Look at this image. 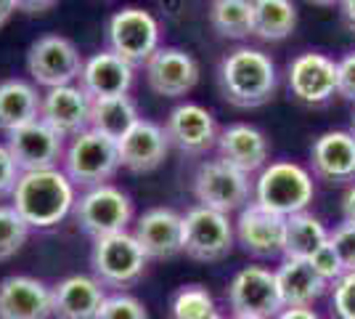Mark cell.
<instances>
[{
    "label": "cell",
    "mask_w": 355,
    "mask_h": 319,
    "mask_svg": "<svg viewBox=\"0 0 355 319\" xmlns=\"http://www.w3.org/2000/svg\"><path fill=\"white\" fill-rule=\"evenodd\" d=\"M313 176L329 183L355 181V136L350 131H326L311 147Z\"/></svg>",
    "instance_id": "obj_21"
},
{
    "label": "cell",
    "mask_w": 355,
    "mask_h": 319,
    "mask_svg": "<svg viewBox=\"0 0 355 319\" xmlns=\"http://www.w3.org/2000/svg\"><path fill=\"white\" fill-rule=\"evenodd\" d=\"M220 314L215 298L202 285H183L170 298V319H209Z\"/></svg>",
    "instance_id": "obj_31"
},
{
    "label": "cell",
    "mask_w": 355,
    "mask_h": 319,
    "mask_svg": "<svg viewBox=\"0 0 355 319\" xmlns=\"http://www.w3.org/2000/svg\"><path fill=\"white\" fill-rule=\"evenodd\" d=\"M218 83L228 104L239 109H257L273 99L279 75L268 54H263L260 48L241 46L223 56Z\"/></svg>",
    "instance_id": "obj_2"
},
{
    "label": "cell",
    "mask_w": 355,
    "mask_h": 319,
    "mask_svg": "<svg viewBox=\"0 0 355 319\" xmlns=\"http://www.w3.org/2000/svg\"><path fill=\"white\" fill-rule=\"evenodd\" d=\"M308 261H311V266L321 274V277H324L329 285H334L342 274H345V269H342V261H340V256H337V250L331 247V243L321 245V247H318V250H315Z\"/></svg>",
    "instance_id": "obj_36"
},
{
    "label": "cell",
    "mask_w": 355,
    "mask_h": 319,
    "mask_svg": "<svg viewBox=\"0 0 355 319\" xmlns=\"http://www.w3.org/2000/svg\"><path fill=\"white\" fill-rule=\"evenodd\" d=\"M83 54L64 35H43L27 51V72L35 85H43L48 91L77 83L83 75Z\"/></svg>",
    "instance_id": "obj_11"
},
{
    "label": "cell",
    "mask_w": 355,
    "mask_h": 319,
    "mask_svg": "<svg viewBox=\"0 0 355 319\" xmlns=\"http://www.w3.org/2000/svg\"><path fill=\"white\" fill-rule=\"evenodd\" d=\"M14 11H16L14 0H0V30L8 24V19L14 16Z\"/></svg>",
    "instance_id": "obj_43"
},
{
    "label": "cell",
    "mask_w": 355,
    "mask_h": 319,
    "mask_svg": "<svg viewBox=\"0 0 355 319\" xmlns=\"http://www.w3.org/2000/svg\"><path fill=\"white\" fill-rule=\"evenodd\" d=\"M159 35V22L138 6H128L106 22V48L130 67H144L157 54Z\"/></svg>",
    "instance_id": "obj_7"
},
{
    "label": "cell",
    "mask_w": 355,
    "mask_h": 319,
    "mask_svg": "<svg viewBox=\"0 0 355 319\" xmlns=\"http://www.w3.org/2000/svg\"><path fill=\"white\" fill-rule=\"evenodd\" d=\"M342 24L355 35V0H340Z\"/></svg>",
    "instance_id": "obj_40"
},
{
    "label": "cell",
    "mask_w": 355,
    "mask_h": 319,
    "mask_svg": "<svg viewBox=\"0 0 355 319\" xmlns=\"http://www.w3.org/2000/svg\"><path fill=\"white\" fill-rule=\"evenodd\" d=\"M342 215H345V221L355 224V186H350L342 197Z\"/></svg>",
    "instance_id": "obj_41"
},
{
    "label": "cell",
    "mask_w": 355,
    "mask_h": 319,
    "mask_svg": "<svg viewBox=\"0 0 355 319\" xmlns=\"http://www.w3.org/2000/svg\"><path fill=\"white\" fill-rule=\"evenodd\" d=\"M231 319H244V317H231Z\"/></svg>",
    "instance_id": "obj_47"
},
{
    "label": "cell",
    "mask_w": 355,
    "mask_h": 319,
    "mask_svg": "<svg viewBox=\"0 0 355 319\" xmlns=\"http://www.w3.org/2000/svg\"><path fill=\"white\" fill-rule=\"evenodd\" d=\"M254 27L252 35L263 43H282L297 27V8L292 0H252Z\"/></svg>",
    "instance_id": "obj_28"
},
{
    "label": "cell",
    "mask_w": 355,
    "mask_h": 319,
    "mask_svg": "<svg viewBox=\"0 0 355 319\" xmlns=\"http://www.w3.org/2000/svg\"><path fill=\"white\" fill-rule=\"evenodd\" d=\"M74 183L59 167L21 173L11 195L14 211L30 229H53L74 211Z\"/></svg>",
    "instance_id": "obj_1"
},
{
    "label": "cell",
    "mask_w": 355,
    "mask_h": 319,
    "mask_svg": "<svg viewBox=\"0 0 355 319\" xmlns=\"http://www.w3.org/2000/svg\"><path fill=\"white\" fill-rule=\"evenodd\" d=\"M252 195V181L247 173L228 165L225 160H205L193 173V197L199 205L220 213L241 211Z\"/></svg>",
    "instance_id": "obj_10"
},
{
    "label": "cell",
    "mask_w": 355,
    "mask_h": 319,
    "mask_svg": "<svg viewBox=\"0 0 355 319\" xmlns=\"http://www.w3.org/2000/svg\"><path fill=\"white\" fill-rule=\"evenodd\" d=\"M350 133L355 136V112H353V128H350Z\"/></svg>",
    "instance_id": "obj_45"
},
{
    "label": "cell",
    "mask_w": 355,
    "mask_h": 319,
    "mask_svg": "<svg viewBox=\"0 0 355 319\" xmlns=\"http://www.w3.org/2000/svg\"><path fill=\"white\" fill-rule=\"evenodd\" d=\"M90 99L80 83L51 88L40 104V120L48 122L64 138H74L90 128Z\"/></svg>",
    "instance_id": "obj_19"
},
{
    "label": "cell",
    "mask_w": 355,
    "mask_h": 319,
    "mask_svg": "<svg viewBox=\"0 0 355 319\" xmlns=\"http://www.w3.org/2000/svg\"><path fill=\"white\" fill-rule=\"evenodd\" d=\"M236 243V229L228 213L196 205L183 215V253L202 263L223 261Z\"/></svg>",
    "instance_id": "obj_8"
},
{
    "label": "cell",
    "mask_w": 355,
    "mask_h": 319,
    "mask_svg": "<svg viewBox=\"0 0 355 319\" xmlns=\"http://www.w3.org/2000/svg\"><path fill=\"white\" fill-rule=\"evenodd\" d=\"M324 243H329V231L326 227L311 215V213H295L286 218L284 227V259H311L313 253L321 247Z\"/></svg>",
    "instance_id": "obj_29"
},
{
    "label": "cell",
    "mask_w": 355,
    "mask_h": 319,
    "mask_svg": "<svg viewBox=\"0 0 355 319\" xmlns=\"http://www.w3.org/2000/svg\"><path fill=\"white\" fill-rule=\"evenodd\" d=\"M315 197L313 176L297 163L279 160L260 170L254 181V202L268 211L279 213L284 218L305 213Z\"/></svg>",
    "instance_id": "obj_3"
},
{
    "label": "cell",
    "mask_w": 355,
    "mask_h": 319,
    "mask_svg": "<svg viewBox=\"0 0 355 319\" xmlns=\"http://www.w3.org/2000/svg\"><path fill=\"white\" fill-rule=\"evenodd\" d=\"M90 266H93V277L104 288L125 293L128 288H133L135 282L144 279L148 259L133 234L122 231V234L101 237L93 243Z\"/></svg>",
    "instance_id": "obj_5"
},
{
    "label": "cell",
    "mask_w": 355,
    "mask_h": 319,
    "mask_svg": "<svg viewBox=\"0 0 355 319\" xmlns=\"http://www.w3.org/2000/svg\"><path fill=\"white\" fill-rule=\"evenodd\" d=\"M133 237L148 261H167L183 253V215L173 208H151L138 215Z\"/></svg>",
    "instance_id": "obj_17"
},
{
    "label": "cell",
    "mask_w": 355,
    "mask_h": 319,
    "mask_svg": "<svg viewBox=\"0 0 355 319\" xmlns=\"http://www.w3.org/2000/svg\"><path fill=\"white\" fill-rule=\"evenodd\" d=\"M144 69L148 88L164 99H180L199 83V61L183 48L159 46Z\"/></svg>",
    "instance_id": "obj_15"
},
{
    "label": "cell",
    "mask_w": 355,
    "mask_h": 319,
    "mask_svg": "<svg viewBox=\"0 0 355 319\" xmlns=\"http://www.w3.org/2000/svg\"><path fill=\"white\" fill-rule=\"evenodd\" d=\"M30 237V227L14 211V205H0V261L14 259Z\"/></svg>",
    "instance_id": "obj_32"
},
{
    "label": "cell",
    "mask_w": 355,
    "mask_h": 319,
    "mask_svg": "<svg viewBox=\"0 0 355 319\" xmlns=\"http://www.w3.org/2000/svg\"><path fill=\"white\" fill-rule=\"evenodd\" d=\"M43 96L37 85L21 77H11L0 83V131L11 133L16 128L35 122L40 117Z\"/></svg>",
    "instance_id": "obj_26"
},
{
    "label": "cell",
    "mask_w": 355,
    "mask_h": 319,
    "mask_svg": "<svg viewBox=\"0 0 355 319\" xmlns=\"http://www.w3.org/2000/svg\"><path fill=\"white\" fill-rule=\"evenodd\" d=\"M98 319H148L144 301H138L130 293H112L106 295Z\"/></svg>",
    "instance_id": "obj_33"
},
{
    "label": "cell",
    "mask_w": 355,
    "mask_h": 319,
    "mask_svg": "<svg viewBox=\"0 0 355 319\" xmlns=\"http://www.w3.org/2000/svg\"><path fill=\"white\" fill-rule=\"evenodd\" d=\"M8 152L14 157L16 167L21 173H32V170H51L59 167V160H64V136L56 133L48 122L40 117L35 122H27L21 128H16L8 133L6 141Z\"/></svg>",
    "instance_id": "obj_12"
},
{
    "label": "cell",
    "mask_w": 355,
    "mask_h": 319,
    "mask_svg": "<svg viewBox=\"0 0 355 319\" xmlns=\"http://www.w3.org/2000/svg\"><path fill=\"white\" fill-rule=\"evenodd\" d=\"M138 120H141V115L130 96H112V99L90 101V128L114 138V141L125 136Z\"/></svg>",
    "instance_id": "obj_27"
},
{
    "label": "cell",
    "mask_w": 355,
    "mask_h": 319,
    "mask_svg": "<svg viewBox=\"0 0 355 319\" xmlns=\"http://www.w3.org/2000/svg\"><path fill=\"white\" fill-rule=\"evenodd\" d=\"M276 282L284 309H311L331 288L305 259H284V263L276 269Z\"/></svg>",
    "instance_id": "obj_25"
},
{
    "label": "cell",
    "mask_w": 355,
    "mask_h": 319,
    "mask_svg": "<svg viewBox=\"0 0 355 319\" xmlns=\"http://www.w3.org/2000/svg\"><path fill=\"white\" fill-rule=\"evenodd\" d=\"M72 213L77 227L88 237L101 240V237L128 231V224L133 221V199L114 183H104V186L85 189L74 202Z\"/></svg>",
    "instance_id": "obj_6"
},
{
    "label": "cell",
    "mask_w": 355,
    "mask_h": 319,
    "mask_svg": "<svg viewBox=\"0 0 355 319\" xmlns=\"http://www.w3.org/2000/svg\"><path fill=\"white\" fill-rule=\"evenodd\" d=\"M61 163H64L67 179L80 189L104 186L117 176V170L122 167L119 165L117 141L93 131V128L69 138Z\"/></svg>",
    "instance_id": "obj_4"
},
{
    "label": "cell",
    "mask_w": 355,
    "mask_h": 319,
    "mask_svg": "<svg viewBox=\"0 0 355 319\" xmlns=\"http://www.w3.org/2000/svg\"><path fill=\"white\" fill-rule=\"evenodd\" d=\"M209 319H223V317H220V314H215V317H209Z\"/></svg>",
    "instance_id": "obj_46"
},
{
    "label": "cell",
    "mask_w": 355,
    "mask_h": 319,
    "mask_svg": "<svg viewBox=\"0 0 355 319\" xmlns=\"http://www.w3.org/2000/svg\"><path fill=\"white\" fill-rule=\"evenodd\" d=\"M329 243L337 250L345 272H355V224L342 221L340 227L329 234Z\"/></svg>",
    "instance_id": "obj_35"
},
{
    "label": "cell",
    "mask_w": 355,
    "mask_h": 319,
    "mask_svg": "<svg viewBox=\"0 0 355 319\" xmlns=\"http://www.w3.org/2000/svg\"><path fill=\"white\" fill-rule=\"evenodd\" d=\"M56 319H98L106 288L93 274H72L51 288Z\"/></svg>",
    "instance_id": "obj_22"
},
{
    "label": "cell",
    "mask_w": 355,
    "mask_h": 319,
    "mask_svg": "<svg viewBox=\"0 0 355 319\" xmlns=\"http://www.w3.org/2000/svg\"><path fill=\"white\" fill-rule=\"evenodd\" d=\"M308 3H315V6H334V3H340V0H308Z\"/></svg>",
    "instance_id": "obj_44"
},
{
    "label": "cell",
    "mask_w": 355,
    "mask_h": 319,
    "mask_svg": "<svg viewBox=\"0 0 355 319\" xmlns=\"http://www.w3.org/2000/svg\"><path fill=\"white\" fill-rule=\"evenodd\" d=\"M337 93L347 101H355V51L337 61Z\"/></svg>",
    "instance_id": "obj_37"
},
{
    "label": "cell",
    "mask_w": 355,
    "mask_h": 319,
    "mask_svg": "<svg viewBox=\"0 0 355 319\" xmlns=\"http://www.w3.org/2000/svg\"><path fill=\"white\" fill-rule=\"evenodd\" d=\"M19 176H21V170L16 167L14 157L8 152V147L0 144V199L14 195V186H16V181H19Z\"/></svg>",
    "instance_id": "obj_38"
},
{
    "label": "cell",
    "mask_w": 355,
    "mask_h": 319,
    "mask_svg": "<svg viewBox=\"0 0 355 319\" xmlns=\"http://www.w3.org/2000/svg\"><path fill=\"white\" fill-rule=\"evenodd\" d=\"M215 147H218L220 160L239 167L247 176L254 173V170H263L268 163V154H270V144H268L266 133L257 131L254 125H247V122L225 125L218 133Z\"/></svg>",
    "instance_id": "obj_23"
},
{
    "label": "cell",
    "mask_w": 355,
    "mask_h": 319,
    "mask_svg": "<svg viewBox=\"0 0 355 319\" xmlns=\"http://www.w3.org/2000/svg\"><path fill=\"white\" fill-rule=\"evenodd\" d=\"M289 93L300 104L321 106L337 96V61L326 54L308 51L289 64Z\"/></svg>",
    "instance_id": "obj_16"
},
{
    "label": "cell",
    "mask_w": 355,
    "mask_h": 319,
    "mask_svg": "<svg viewBox=\"0 0 355 319\" xmlns=\"http://www.w3.org/2000/svg\"><path fill=\"white\" fill-rule=\"evenodd\" d=\"M209 27L228 40L250 38L252 27H254L252 0H212L209 3Z\"/></svg>",
    "instance_id": "obj_30"
},
{
    "label": "cell",
    "mask_w": 355,
    "mask_h": 319,
    "mask_svg": "<svg viewBox=\"0 0 355 319\" xmlns=\"http://www.w3.org/2000/svg\"><path fill=\"white\" fill-rule=\"evenodd\" d=\"M133 69L128 61H122L117 54L109 48L93 54L83 64L80 75V88L88 93L90 99H112V96H128L133 85Z\"/></svg>",
    "instance_id": "obj_24"
},
{
    "label": "cell",
    "mask_w": 355,
    "mask_h": 319,
    "mask_svg": "<svg viewBox=\"0 0 355 319\" xmlns=\"http://www.w3.org/2000/svg\"><path fill=\"white\" fill-rule=\"evenodd\" d=\"M331 311L337 319H355V272H345L331 285Z\"/></svg>",
    "instance_id": "obj_34"
},
{
    "label": "cell",
    "mask_w": 355,
    "mask_h": 319,
    "mask_svg": "<svg viewBox=\"0 0 355 319\" xmlns=\"http://www.w3.org/2000/svg\"><path fill=\"white\" fill-rule=\"evenodd\" d=\"M117 152L119 165L128 167L130 173H151V170H157L167 160L170 138H167L162 125L141 117L117 141Z\"/></svg>",
    "instance_id": "obj_18"
},
{
    "label": "cell",
    "mask_w": 355,
    "mask_h": 319,
    "mask_svg": "<svg viewBox=\"0 0 355 319\" xmlns=\"http://www.w3.org/2000/svg\"><path fill=\"white\" fill-rule=\"evenodd\" d=\"M276 319H321L313 309H284Z\"/></svg>",
    "instance_id": "obj_42"
},
{
    "label": "cell",
    "mask_w": 355,
    "mask_h": 319,
    "mask_svg": "<svg viewBox=\"0 0 355 319\" xmlns=\"http://www.w3.org/2000/svg\"><path fill=\"white\" fill-rule=\"evenodd\" d=\"M225 298L234 317L244 319H276L284 311L276 272L266 266H244L234 274L225 288Z\"/></svg>",
    "instance_id": "obj_9"
},
{
    "label": "cell",
    "mask_w": 355,
    "mask_h": 319,
    "mask_svg": "<svg viewBox=\"0 0 355 319\" xmlns=\"http://www.w3.org/2000/svg\"><path fill=\"white\" fill-rule=\"evenodd\" d=\"M48 317H53V298L45 282L27 274H11L0 279V319Z\"/></svg>",
    "instance_id": "obj_20"
},
{
    "label": "cell",
    "mask_w": 355,
    "mask_h": 319,
    "mask_svg": "<svg viewBox=\"0 0 355 319\" xmlns=\"http://www.w3.org/2000/svg\"><path fill=\"white\" fill-rule=\"evenodd\" d=\"M59 0H14L16 11H24V14H45V11H51L53 6H56Z\"/></svg>",
    "instance_id": "obj_39"
},
{
    "label": "cell",
    "mask_w": 355,
    "mask_h": 319,
    "mask_svg": "<svg viewBox=\"0 0 355 319\" xmlns=\"http://www.w3.org/2000/svg\"><path fill=\"white\" fill-rule=\"evenodd\" d=\"M164 133L170 138V147H175L178 152L199 157V154H207L218 144L220 131L207 106L186 101V104H178L167 115Z\"/></svg>",
    "instance_id": "obj_13"
},
{
    "label": "cell",
    "mask_w": 355,
    "mask_h": 319,
    "mask_svg": "<svg viewBox=\"0 0 355 319\" xmlns=\"http://www.w3.org/2000/svg\"><path fill=\"white\" fill-rule=\"evenodd\" d=\"M284 227L286 218L279 213L268 211L250 199L241 211L234 229H236V243L254 259H276L284 253Z\"/></svg>",
    "instance_id": "obj_14"
}]
</instances>
